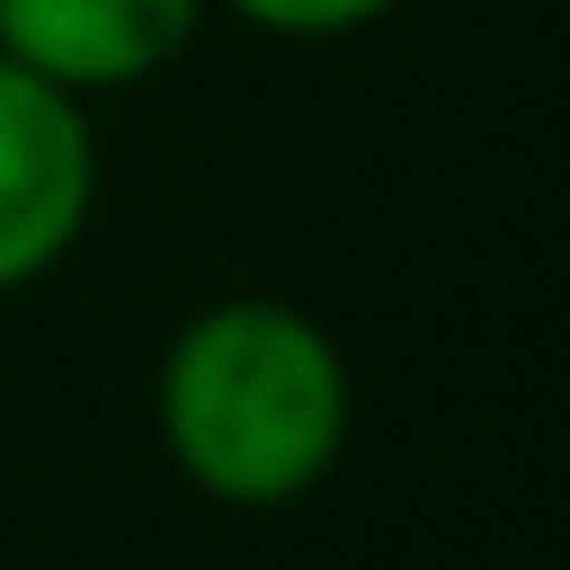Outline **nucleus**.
I'll return each mask as SVG.
<instances>
[{
	"mask_svg": "<svg viewBox=\"0 0 570 570\" xmlns=\"http://www.w3.org/2000/svg\"><path fill=\"white\" fill-rule=\"evenodd\" d=\"M160 445L214 508L267 517L312 499L356 428V374L338 338L276 294H223L160 347Z\"/></svg>",
	"mask_w": 570,
	"mask_h": 570,
	"instance_id": "obj_1",
	"label": "nucleus"
},
{
	"mask_svg": "<svg viewBox=\"0 0 570 570\" xmlns=\"http://www.w3.org/2000/svg\"><path fill=\"white\" fill-rule=\"evenodd\" d=\"M98 205V134L89 98L36 80L0 53V294L53 276Z\"/></svg>",
	"mask_w": 570,
	"mask_h": 570,
	"instance_id": "obj_2",
	"label": "nucleus"
},
{
	"mask_svg": "<svg viewBox=\"0 0 570 570\" xmlns=\"http://www.w3.org/2000/svg\"><path fill=\"white\" fill-rule=\"evenodd\" d=\"M214 0H0V53L71 98L160 80Z\"/></svg>",
	"mask_w": 570,
	"mask_h": 570,
	"instance_id": "obj_3",
	"label": "nucleus"
},
{
	"mask_svg": "<svg viewBox=\"0 0 570 570\" xmlns=\"http://www.w3.org/2000/svg\"><path fill=\"white\" fill-rule=\"evenodd\" d=\"M214 9H232L258 36H356V27L392 18L401 0H214Z\"/></svg>",
	"mask_w": 570,
	"mask_h": 570,
	"instance_id": "obj_4",
	"label": "nucleus"
}]
</instances>
